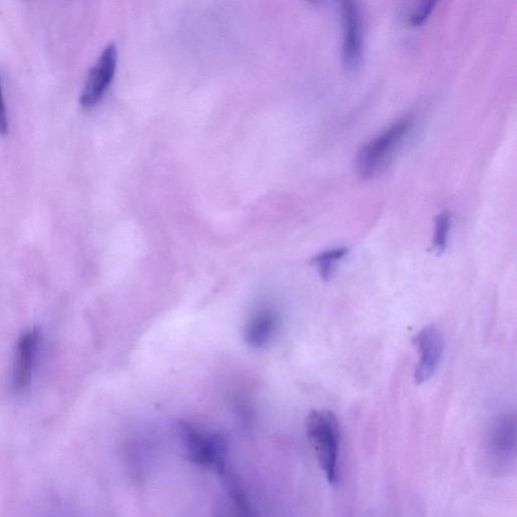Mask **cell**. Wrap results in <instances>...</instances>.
Wrapping results in <instances>:
<instances>
[{"label": "cell", "instance_id": "6da1fadb", "mask_svg": "<svg viewBox=\"0 0 517 517\" xmlns=\"http://www.w3.org/2000/svg\"><path fill=\"white\" fill-rule=\"evenodd\" d=\"M307 439L318 458L331 485H336L339 478V455L340 430L335 413L327 410H315L307 415Z\"/></svg>", "mask_w": 517, "mask_h": 517}, {"label": "cell", "instance_id": "7a4b0ae2", "mask_svg": "<svg viewBox=\"0 0 517 517\" xmlns=\"http://www.w3.org/2000/svg\"><path fill=\"white\" fill-rule=\"evenodd\" d=\"M180 435L187 460L220 474L224 472L228 441L222 433L206 431L194 424L183 422L180 424Z\"/></svg>", "mask_w": 517, "mask_h": 517}, {"label": "cell", "instance_id": "3957f363", "mask_svg": "<svg viewBox=\"0 0 517 517\" xmlns=\"http://www.w3.org/2000/svg\"><path fill=\"white\" fill-rule=\"evenodd\" d=\"M412 121L404 119L367 143L358 153L356 168L364 179L375 177L389 161L396 149L410 132Z\"/></svg>", "mask_w": 517, "mask_h": 517}, {"label": "cell", "instance_id": "277c9868", "mask_svg": "<svg viewBox=\"0 0 517 517\" xmlns=\"http://www.w3.org/2000/svg\"><path fill=\"white\" fill-rule=\"evenodd\" d=\"M116 63H118L116 47L113 44L108 45L88 74L80 95L83 106H94L104 97L114 77Z\"/></svg>", "mask_w": 517, "mask_h": 517}, {"label": "cell", "instance_id": "5b68a950", "mask_svg": "<svg viewBox=\"0 0 517 517\" xmlns=\"http://www.w3.org/2000/svg\"><path fill=\"white\" fill-rule=\"evenodd\" d=\"M413 344L420 354L414 372L415 382L420 385L437 371L444 353V338L438 328L428 325L413 338Z\"/></svg>", "mask_w": 517, "mask_h": 517}, {"label": "cell", "instance_id": "8992f818", "mask_svg": "<svg viewBox=\"0 0 517 517\" xmlns=\"http://www.w3.org/2000/svg\"><path fill=\"white\" fill-rule=\"evenodd\" d=\"M343 14V59L349 69L360 65L364 51L363 24L360 8L354 2L341 4Z\"/></svg>", "mask_w": 517, "mask_h": 517}, {"label": "cell", "instance_id": "52a82bcc", "mask_svg": "<svg viewBox=\"0 0 517 517\" xmlns=\"http://www.w3.org/2000/svg\"><path fill=\"white\" fill-rule=\"evenodd\" d=\"M38 333L29 331L20 340L16 348L14 368V385L16 391H26L32 379L38 352Z\"/></svg>", "mask_w": 517, "mask_h": 517}, {"label": "cell", "instance_id": "ba28073f", "mask_svg": "<svg viewBox=\"0 0 517 517\" xmlns=\"http://www.w3.org/2000/svg\"><path fill=\"white\" fill-rule=\"evenodd\" d=\"M278 315L272 308L257 311L247 322L245 340L249 346L258 349L268 345L277 332Z\"/></svg>", "mask_w": 517, "mask_h": 517}, {"label": "cell", "instance_id": "9c48e42d", "mask_svg": "<svg viewBox=\"0 0 517 517\" xmlns=\"http://www.w3.org/2000/svg\"><path fill=\"white\" fill-rule=\"evenodd\" d=\"M516 419L514 414L500 416L492 430L490 446L497 456L508 457L515 449Z\"/></svg>", "mask_w": 517, "mask_h": 517}, {"label": "cell", "instance_id": "30bf717a", "mask_svg": "<svg viewBox=\"0 0 517 517\" xmlns=\"http://www.w3.org/2000/svg\"><path fill=\"white\" fill-rule=\"evenodd\" d=\"M349 252L346 247H338L327 249L313 258V263L318 266L321 277L323 280H328L333 270V267L340 261Z\"/></svg>", "mask_w": 517, "mask_h": 517}, {"label": "cell", "instance_id": "8fae6325", "mask_svg": "<svg viewBox=\"0 0 517 517\" xmlns=\"http://www.w3.org/2000/svg\"><path fill=\"white\" fill-rule=\"evenodd\" d=\"M449 230H451V215L448 212L440 213L436 218L432 236V249L436 254L441 255L446 251Z\"/></svg>", "mask_w": 517, "mask_h": 517}, {"label": "cell", "instance_id": "7c38bea8", "mask_svg": "<svg viewBox=\"0 0 517 517\" xmlns=\"http://www.w3.org/2000/svg\"><path fill=\"white\" fill-rule=\"evenodd\" d=\"M435 2H424L420 4L413 14L410 16V22L413 26H421L425 22L435 7Z\"/></svg>", "mask_w": 517, "mask_h": 517}, {"label": "cell", "instance_id": "4fadbf2b", "mask_svg": "<svg viewBox=\"0 0 517 517\" xmlns=\"http://www.w3.org/2000/svg\"><path fill=\"white\" fill-rule=\"evenodd\" d=\"M7 113L5 103L2 79H0V135H5L7 132Z\"/></svg>", "mask_w": 517, "mask_h": 517}]
</instances>
